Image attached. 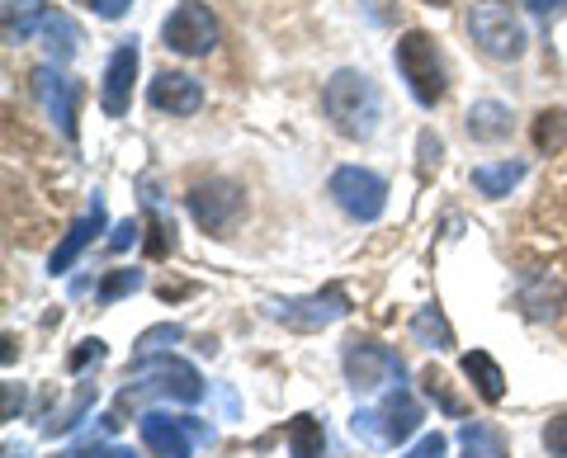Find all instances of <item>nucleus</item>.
<instances>
[{
    "label": "nucleus",
    "mask_w": 567,
    "mask_h": 458,
    "mask_svg": "<svg viewBox=\"0 0 567 458\" xmlns=\"http://www.w3.org/2000/svg\"><path fill=\"white\" fill-rule=\"evenodd\" d=\"M322 110L331 118V128L341 137H374L379 128V114H383V100H379V85L369 81L364 72H336L322 91Z\"/></svg>",
    "instance_id": "f257e3e1"
},
{
    "label": "nucleus",
    "mask_w": 567,
    "mask_h": 458,
    "mask_svg": "<svg viewBox=\"0 0 567 458\" xmlns=\"http://www.w3.org/2000/svg\"><path fill=\"white\" fill-rule=\"evenodd\" d=\"M393 62H398L406 91H412V100L421 104V110H435V104L445 100V62H440V48H435L431 33L406 29L398 39Z\"/></svg>",
    "instance_id": "f03ea898"
},
{
    "label": "nucleus",
    "mask_w": 567,
    "mask_h": 458,
    "mask_svg": "<svg viewBox=\"0 0 567 458\" xmlns=\"http://www.w3.org/2000/svg\"><path fill=\"white\" fill-rule=\"evenodd\" d=\"M468 33H473V43L496 62H516L525 52V43H529V33H525V24H520V14H516L511 0H473Z\"/></svg>",
    "instance_id": "7ed1b4c3"
},
{
    "label": "nucleus",
    "mask_w": 567,
    "mask_h": 458,
    "mask_svg": "<svg viewBox=\"0 0 567 458\" xmlns=\"http://www.w3.org/2000/svg\"><path fill=\"white\" fill-rule=\"evenodd\" d=\"M133 383H137V387H128V393H123V402L147 397V393L171 397V402H199V397H204L199 368L185 364V360H171V355H166V360H137Z\"/></svg>",
    "instance_id": "20e7f679"
},
{
    "label": "nucleus",
    "mask_w": 567,
    "mask_h": 458,
    "mask_svg": "<svg viewBox=\"0 0 567 458\" xmlns=\"http://www.w3.org/2000/svg\"><path fill=\"white\" fill-rule=\"evenodd\" d=\"M327 194L336 199V208L350 214L354 222H379L383 208H388V180L379 170H364V166H341L331 175Z\"/></svg>",
    "instance_id": "39448f33"
},
{
    "label": "nucleus",
    "mask_w": 567,
    "mask_h": 458,
    "mask_svg": "<svg viewBox=\"0 0 567 458\" xmlns=\"http://www.w3.org/2000/svg\"><path fill=\"white\" fill-rule=\"evenodd\" d=\"M162 39L171 52H181V58H208V52L218 48V20H213V10L204 0H181V6L166 14Z\"/></svg>",
    "instance_id": "423d86ee"
},
{
    "label": "nucleus",
    "mask_w": 567,
    "mask_h": 458,
    "mask_svg": "<svg viewBox=\"0 0 567 458\" xmlns=\"http://www.w3.org/2000/svg\"><path fill=\"white\" fill-rule=\"evenodd\" d=\"M189 214L213 237H227L246 214V194L233 180H199L189 189Z\"/></svg>",
    "instance_id": "0eeeda50"
},
{
    "label": "nucleus",
    "mask_w": 567,
    "mask_h": 458,
    "mask_svg": "<svg viewBox=\"0 0 567 458\" xmlns=\"http://www.w3.org/2000/svg\"><path fill=\"white\" fill-rule=\"evenodd\" d=\"M142 439L156 458H189L199 439H213V430L199 416H166V412H147L142 416Z\"/></svg>",
    "instance_id": "6e6552de"
},
{
    "label": "nucleus",
    "mask_w": 567,
    "mask_h": 458,
    "mask_svg": "<svg viewBox=\"0 0 567 458\" xmlns=\"http://www.w3.org/2000/svg\"><path fill=\"white\" fill-rule=\"evenodd\" d=\"M388 378H402V360L374 336H354L346 341V383L354 393H374Z\"/></svg>",
    "instance_id": "1a4fd4ad"
},
{
    "label": "nucleus",
    "mask_w": 567,
    "mask_h": 458,
    "mask_svg": "<svg viewBox=\"0 0 567 458\" xmlns=\"http://www.w3.org/2000/svg\"><path fill=\"white\" fill-rule=\"evenodd\" d=\"M350 312V293L346 289H317L308 298H289V303H275V316L284 326L293 331H322L331 322H341V316Z\"/></svg>",
    "instance_id": "9d476101"
},
{
    "label": "nucleus",
    "mask_w": 567,
    "mask_h": 458,
    "mask_svg": "<svg viewBox=\"0 0 567 458\" xmlns=\"http://www.w3.org/2000/svg\"><path fill=\"white\" fill-rule=\"evenodd\" d=\"M137 62H142L137 39H123V43L110 52V62H104V81H100V110L110 114V118H123V114H128L133 81H137Z\"/></svg>",
    "instance_id": "9b49d317"
},
{
    "label": "nucleus",
    "mask_w": 567,
    "mask_h": 458,
    "mask_svg": "<svg viewBox=\"0 0 567 458\" xmlns=\"http://www.w3.org/2000/svg\"><path fill=\"white\" fill-rule=\"evenodd\" d=\"M33 95H39L43 114L58 123L62 137L71 143V137H76V100H81V91L58 72V66H39V72H33Z\"/></svg>",
    "instance_id": "f8f14e48"
},
{
    "label": "nucleus",
    "mask_w": 567,
    "mask_h": 458,
    "mask_svg": "<svg viewBox=\"0 0 567 458\" xmlns=\"http://www.w3.org/2000/svg\"><path fill=\"white\" fill-rule=\"evenodd\" d=\"M152 110H162V114H199V104H204V85L194 81L189 72H156L152 76Z\"/></svg>",
    "instance_id": "ddd939ff"
},
{
    "label": "nucleus",
    "mask_w": 567,
    "mask_h": 458,
    "mask_svg": "<svg viewBox=\"0 0 567 458\" xmlns=\"http://www.w3.org/2000/svg\"><path fill=\"white\" fill-rule=\"evenodd\" d=\"M104 222H110V218H104V204L95 199V208H91V214H85V218H76V222H71V232L62 237V246H58V251H52V260H48V270L52 274H66L71 266H76V256L85 251V246H91L95 241V232H104Z\"/></svg>",
    "instance_id": "4468645a"
},
{
    "label": "nucleus",
    "mask_w": 567,
    "mask_h": 458,
    "mask_svg": "<svg viewBox=\"0 0 567 458\" xmlns=\"http://www.w3.org/2000/svg\"><path fill=\"white\" fill-rule=\"evenodd\" d=\"M379 416H383V439H388V445H402V439H412L416 426H421L416 397H412V393H402V387L383 402V412H379Z\"/></svg>",
    "instance_id": "2eb2a0df"
},
{
    "label": "nucleus",
    "mask_w": 567,
    "mask_h": 458,
    "mask_svg": "<svg viewBox=\"0 0 567 458\" xmlns=\"http://www.w3.org/2000/svg\"><path fill=\"white\" fill-rule=\"evenodd\" d=\"M468 137L473 143H506L511 137V110L502 100H477L468 110Z\"/></svg>",
    "instance_id": "dca6fc26"
},
{
    "label": "nucleus",
    "mask_w": 567,
    "mask_h": 458,
    "mask_svg": "<svg viewBox=\"0 0 567 458\" xmlns=\"http://www.w3.org/2000/svg\"><path fill=\"white\" fill-rule=\"evenodd\" d=\"M464 378L473 383V393L483 402H502L506 397V374H502V364H496L487 350H473V355H464Z\"/></svg>",
    "instance_id": "f3484780"
},
{
    "label": "nucleus",
    "mask_w": 567,
    "mask_h": 458,
    "mask_svg": "<svg viewBox=\"0 0 567 458\" xmlns=\"http://www.w3.org/2000/svg\"><path fill=\"white\" fill-rule=\"evenodd\" d=\"M520 180H525V162H496V166L473 170V189L483 194V199H506Z\"/></svg>",
    "instance_id": "a211bd4d"
},
{
    "label": "nucleus",
    "mask_w": 567,
    "mask_h": 458,
    "mask_svg": "<svg viewBox=\"0 0 567 458\" xmlns=\"http://www.w3.org/2000/svg\"><path fill=\"white\" fill-rule=\"evenodd\" d=\"M412 336H416V345H425V350H454V331H450L445 312H440L435 303L421 308V312L412 316Z\"/></svg>",
    "instance_id": "6ab92c4d"
},
{
    "label": "nucleus",
    "mask_w": 567,
    "mask_h": 458,
    "mask_svg": "<svg viewBox=\"0 0 567 458\" xmlns=\"http://www.w3.org/2000/svg\"><path fill=\"white\" fill-rule=\"evenodd\" d=\"M289 454L293 458H327V430L317 416H293L289 426Z\"/></svg>",
    "instance_id": "aec40b11"
},
{
    "label": "nucleus",
    "mask_w": 567,
    "mask_h": 458,
    "mask_svg": "<svg viewBox=\"0 0 567 458\" xmlns=\"http://www.w3.org/2000/svg\"><path fill=\"white\" fill-rule=\"evenodd\" d=\"M458 449H464V458H506L502 435H496L487 420H468V426L458 430Z\"/></svg>",
    "instance_id": "412c9836"
},
{
    "label": "nucleus",
    "mask_w": 567,
    "mask_h": 458,
    "mask_svg": "<svg viewBox=\"0 0 567 458\" xmlns=\"http://www.w3.org/2000/svg\"><path fill=\"white\" fill-rule=\"evenodd\" d=\"M43 39H48V52H52V58H58V66L76 58L81 33H76V24H71L66 14H48V20H43Z\"/></svg>",
    "instance_id": "4be33fe9"
},
{
    "label": "nucleus",
    "mask_w": 567,
    "mask_h": 458,
    "mask_svg": "<svg viewBox=\"0 0 567 458\" xmlns=\"http://www.w3.org/2000/svg\"><path fill=\"white\" fill-rule=\"evenodd\" d=\"M39 20H48L43 0H6V33L10 39H29Z\"/></svg>",
    "instance_id": "5701e85b"
},
{
    "label": "nucleus",
    "mask_w": 567,
    "mask_h": 458,
    "mask_svg": "<svg viewBox=\"0 0 567 458\" xmlns=\"http://www.w3.org/2000/svg\"><path fill=\"white\" fill-rule=\"evenodd\" d=\"M535 147L548 156L567 147V110H544L535 118Z\"/></svg>",
    "instance_id": "b1692460"
},
{
    "label": "nucleus",
    "mask_w": 567,
    "mask_h": 458,
    "mask_svg": "<svg viewBox=\"0 0 567 458\" xmlns=\"http://www.w3.org/2000/svg\"><path fill=\"white\" fill-rule=\"evenodd\" d=\"M91 407H95V383H85V387H81V393H76V397H71V402H66V407H62L58 416H52V420H48V435H62V430H71V426H76V420H81L85 412H91Z\"/></svg>",
    "instance_id": "393cba45"
},
{
    "label": "nucleus",
    "mask_w": 567,
    "mask_h": 458,
    "mask_svg": "<svg viewBox=\"0 0 567 458\" xmlns=\"http://www.w3.org/2000/svg\"><path fill=\"white\" fill-rule=\"evenodd\" d=\"M421 387H425V397H431V402H440V412H445V416H464V402L450 393V378L440 374V368H425Z\"/></svg>",
    "instance_id": "a878e982"
},
{
    "label": "nucleus",
    "mask_w": 567,
    "mask_h": 458,
    "mask_svg": "<svg viewBox=\"0 0 567 458\" xmlns=\"http://www.w3.org/2000/svg\"><path fill=\"white\" fill-rule=\"evenodd\" d=\"M137 289H142V270H114V274L100 279L95 298H100V303H118L123 293H137Z\"/></svg>",
    "instance_id": "bb28decb"
},
{
    "label": "nucleus",
    "mask_w": 567,
    "mask_h": 458,
    "mask_svg": "<svg viewBox=\"0 0 567 458\" xmlns=\"http://www.w3.org/2000/svg\"><path fill=\"white\" fill-rule=\"evenodd\" d=\"M181 336H185V331H181V326H175V322H162V326L142 331V341H137V355H142V360H152V355H156V350H166V345H175V341H181Z\"/></svg>",
    "instance_id": "cd10ccee"
},
{
    "label": "nucleus",
    "mask_w": 567,
    "mask_h": 458,
    "mask_svg": "<svg viewBox=\"0 0 567 458\" xmlns=\"http://www.w3.org/2000/svg\"><path fill=\"white\" fill-rule=\"evenodd\" d=\"M544 449L554 454V458H567V412L554 416V420L544 426Z\"/></svg>",
    "instance_id": "c85d7f7f"
},
{
    "label": "nucleus",
    "mask_w": 567,
    "mask_h": 458,
    "mask_svg": "<svg viewBox=\"0 0 567 458\" xmlns=\"http://www.w3.org/2000/svg\"><path fill=\"white\" fill-rule=\"evenodd\" d=\"M445 454H450V439L435 430V435H421V439H416V449L406 454V458H445Z\"/></svg>",
    "instance_id": "c756f323"
},
{
    "label": "nucleus",
    "mask_w": 567,
    "mask_h": 458,
    "mask_svg": "<svg viewBox=\"0 0 567 458\" xmlns=\"http://www.w3.org/2000/svg\"><path fill=\"white\" fill-rule=\"evenodd\" d=\"M104 360V341H81V350L71 355V374H81L85 364H100Z\"/></svg>",
    "instance_id": "7c9ffc66"
},
{
    "label": "nucleus",
    "mask_w": 567,
    "mask_h": 458,
    "mask_svg": "<svg viewBox=\"0 0 567 458\" xmlns=\"http://www.w3.org/2000/svg\"><path fill=\"white\" fill-rule=\"evenodd\" d=\"M142 237V227L133 222V218H123L118 227H114V237H110V251H128V246Z\"/></svg>",
    "instance_id": "2f4dec72"
},
{
    "label": "nucleus",
    "mask_w": 567,
    "mask_h": 458,
    "mask_svg": "<svg viewBox=\"0 0 567 458\" xmlns=\"http://www.w3.org/2000/svg\"><path fill=\"white\" fill-rule=\"evenodd\" d=\"M440 152H445V147H440V137H435V133H421V166H425V170L440 166Z\"/></svg>",
    "instance_id": "473e14b6"
},
{
    "label": "nucleus",
    "mask_w": 567,
    "mask_h": 458,
    "mask_svg": "<svg viewBox=\"0 0 567 458\" xmlns=\"http://www.w3.org/2000/svg\"><path fill=\"white\" fill-rule=\"evenodd\" d=\"M133 0H91V10L100 14V20H118V14H128Z\"/></svg>",
    "instance_id": "72a5a7b5"
},
{
    "label": "nucleus",
    "mask_w": 567,
    "mask_h": 458,
    "mask_svg": "<svg viewBox=\"0 0 567 458\" xmlns=\"http://www.w3.org/2000/svg\"><path fill=\"white\" fill-rule=\"evenodd\" d=\"M525 6H529V10H539V14H554L558 6H567V0H525Z\"/></svg>",
    "instance_id": "f704fd0d"
},
{
    "label": "nucleus",
    "mask_w": 567,
    "mask_h": 458,
    "mask_svg": "<svg viewBox=\"0 0 567 458\" xmlns=\"http://www.w3.org/2000/svg\"><path fill=\"white\" fill-rule=\"evenodd\" d=\"M100 458H137L133 449H110V454H100Z\"/></svg>",
    "instance_id": "c9c22d12"
}]
</instances>
